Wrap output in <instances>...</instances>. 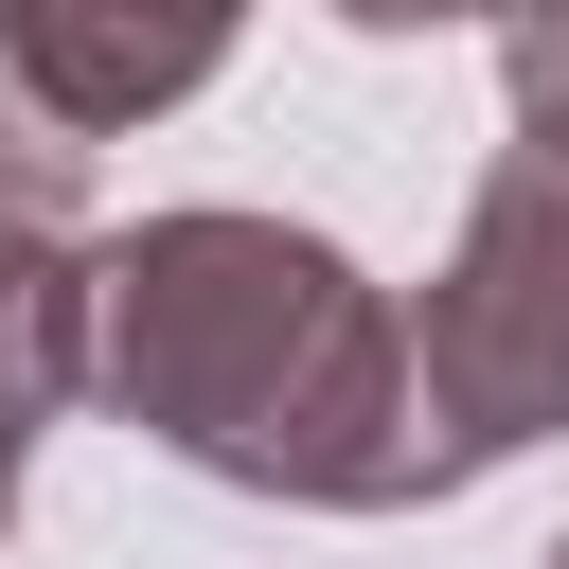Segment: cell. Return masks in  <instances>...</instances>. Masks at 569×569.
<instances>
[{"instance_id": "obj_6", "label": "cell", "mask_w": 569, "mask_h": 569, "mask_svg": "<svg viewBox=\"0 0 569 569\" xmlns=\"http://www.w3.org/2000/svg\"><path fill=\"white\" fill-rule=\"evenodd\" d=\"M18 480H36V427H0V533H18Z\"/></svg>"}, {"instance_id": "obj_1", "label": "cell", "mask_w": 569, "mask_h": 569, "mask_svg": "<svg viewBox=\"0 0 569 569\" xmlns=\"http://www.w3.org/2000/svg\"><path fill=\"white\" fill-rule=\"evenodd\" d=\"M89 391L231 480V498H284V516H409L445 498V445H427V356H409V302L302 231V213H142L107 231L89 267Z\"/></svg>"}, {"instance_id": "obj_7", "label": "cell", "mask_w": 569, "mask_h": 569, "mask_svg": "<svg viewBox=\"0 0 569 569\" xmlns=\"http://www.w3.org/2000/svg\"><path fill=\"white\" fill-rule=\"evenodd\" d=\"M533 569H569V533H551V551H533Z\"/></svg>"}, {"instance_id": "obj_2", "label": "cell", "mask_w": 569, "mask_h": 569, "mask_svg": "<svg viewBox=\"0 0 569 569\" xmlns=\"http://www.w3.org/2000/svg\"><path fill=\"white\" fill-rule=\"evenodd\" d=\"M409 356H427L445 498L569 427V160L551 142H498V178L462 196V231H445V267L409 302Z\"/></svg>"}, {"instance_id": "obj_4", "label": "cell", "mask_w": 569, "mask_h": 569, "mask_svg": "<svg viewBox=\"0 0 569 569\" xmlns=\"http://www.w3.org/2000/svg\"><path fill=\"white\" fill-rule=\"evenodd\" d=\"M89 213V142H53L18 89H0V249H36V231H71Z\"/></svg>"}, {"instance_id": "obj_3", "label": "cell", "mask_w": 569, "mask_h": 569, "mask_svg": "<svg viewBox=\"0 0 569 569\" xmlns=\"http://www.w3.org/2000/svg\"><path fill=\"white\" fill-rule=\"evenodd\" d=\"M231 71V18H124V0H18L0 18V89L53 124V142H124L142 107H178V89H213Z\"/></svg>"}, {"instance_id": "obj_5", "label": "cell", "mask_w": 569, "mask_h": 569, "mask_svg": "<svg viewBox=\"0 0 569 569\" xmlns=\"http://www.w3.org/2000/svg\"><path fill=\"white\" fill-rule=\"evenodd\" d=\"M498 107H516V142L569 160V0L551 18H498Z\"/></svg>"}]
</instances>
